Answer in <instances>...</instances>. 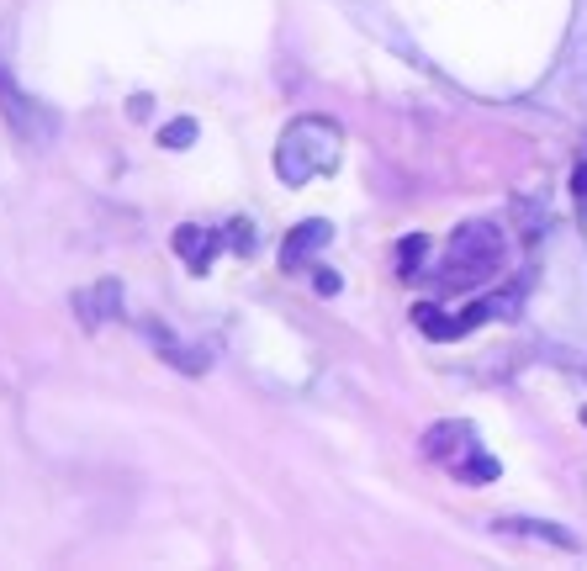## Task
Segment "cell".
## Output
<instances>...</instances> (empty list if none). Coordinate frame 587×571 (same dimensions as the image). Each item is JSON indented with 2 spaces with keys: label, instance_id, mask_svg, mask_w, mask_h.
Masks as SVG:
<instances>
[{
  "label": "cell",
  "instance_id": "6da1fadb",
  "mask_svg": "<svg viewBox=\"0 0 587 571\" xmlns=\"http://www.w3.org/2000/svg\"><path fill=\"white\" fill-rule=\"evenodd\" d=\"M344 159V133L334 117H297L286 122L281 143H275V180L281 186H307L318 175H334Z\"/></svg>",
  "mask_w": 587,
  "mask_h": 571
},
{
  "label": "cell",
  "instance_id": "7a4b0ae2",
  "mask_svg": "<svg viewBox=\"0 0 587 571\" xmlns=\"http://www.w3.org/2000/svg\"><path fill=\"white\" fill-rule=\"evenodd\" d=\"M424 455L434 460V466H445L455 471L466 487H487V482H498V460H492L482 450V439H476V429L466 418H450V423H434V429L424 434Z\"/></svg>",
  "mask_w": 587,
  "mask_h": 571
},
{
  "label": "cell",
  "instance_id": "3957f363",
  "mask_svg": "<svg viewBox=\"0 0 587 571\" xmlns=\"http://www.w3.org/2000/svg\"><path fill=\"white\" fill-rule=\"evenodd\" d=\"M503 265V233L492 223H466L455 228L445 249V281H482Z\"/></svg>",
  "mask_w": 587,
  "mask_h": 571
},
{
  "label": "cell",
  "instance_id": "277c9868",
  "mask_svg": "<svg viewBox=\"0 0 587 571\" xmlns=\"http://www.w3.org/2000/svg\"><path fill=\"white\" fill-rule=\"evenodd\" d=\"M0 112H6L11 133H22L27 143H48L53 138V112H43L32 96H22V90L11 85L6 69H0Z\"/></svg>",
  "mask_w": 587,
  "mask_h": 571
},
{
  "label": "cell",
  "instance_id": "5b68a950",
  "mask_svg": "<svg viewBox=\"0 0 587 571\" xmlns=\"http://www.w3.org/2000/svg\"><path fill=\"white\" fill-rule=\"evenodd\" d=\"M217 249H223V238H217L212 228H201V223L175 228V254L191 265V275H207L212 260H217Z\"/></svg>",
  "mask_w": 587,
  "mask_h": 571
},
{
  "label": "cell",
  "instance_id": "8992f818",
  "mask_svg": "<svg viewBox=\"0 0 587 571\" xmlns=\"http://www.w3.org/2000/svg\"><path fill=\"white\" fill-rule=\"evenodd\" d=\"M75 312H80V323H85V328L112 323L117 312H122V286H117V281H96V286L75 291Z\"/></svg>",
  "mask_w": 587,
  "mask_h": 571
},
{
  "label": "cell",
  "instance_id": "52a82bcc",
  "mask_svg": "<svg viewBox=\"0 0 587 571\" xmlns=\"http://www.w3.org/2000/svg\"><path fill=\"white\" fill-rule=\"evenodd\" d=\"M328 238H334V228H328L323 217H307V223H297V228H291V238L281 244V265H286V270H302V265L328 244Z\"/></svg>",
  "mask_w": 587,
  "mask_h": 571
},
{
  "label": "cell",
  "instance_id": "ba28073f",
  "mask_svg": "<svg viewBox=\"0 0 587 571\" xmlns=\"http://www.w3.org/2000/svg\"><path fill=\"white\" fill-rule=\"evenodd\" d=\"M143 334H149V339H159L164 360H170V365H180V371H207V360H201V355H191L186 344H175V339H170V328H164V323H143Z\"/></svg>",
  "mask_w": 587,
  "mask_h": 571
},
{
  "label": "cell",
  "instance_id": "9c48e42d",
  "mask_svg": "<svg viewBox=\"0 0 587 571\" xmlns=\"http://www.w3.org/2000/svg\"><path fill=\"white\" fill-rule=\"evenodd\" d=\"M413 323L424 328L429 339H461V318H439V307H429V302L413 307Z\"/></svg>",
  "mask_w": 587,
  "mask_h": 571
},
{
  "label": "cell",
  "instance_id": "30bf717a",
  "mask_svg": "<svg viewBox=\"0 0 587 571\" xmlns=\"http://www.w3.org/2000/svg\"><path fill=\"white\" fill-rule=\"evenodd\" d=\"M503 529H508V534H535V540L561 545V550H577L572 534H566V529H550V524H540V519H503Z\"/></svg>",
  "mask_w": 587,
  "mask_h": 571
},
{
  "label": "cell",
  "instance_id": "8fae6325",
  "mask_svg": "<svg viewBox=\"0 0 587 571\" xmlns=\"http://www.w3.org/2000/svg\"><path fill=\"white\" fill-rule=\"evenodd\" d=\"M159 143H164V149H191V143H196V122H191V117H175V122L159 133Z\"/></svg>",
  "mask_w": 587,
  "mask_h": 571
},
{
  "label": "cell",
  "instance_id": "7c38bea8",
  "mask_svg": "<svg viewBox=\"0 0 587 571\" xmlns=\"http://www.w3.org/2000/svg\"><path fill=\"white\" fill-rule=\"evenodd\" d=\"M424 249H429V238H408V244L397 249V265H402V275H418V260H424Z\"/></svg>",
  "mask_w": 587,
  "mask_h": 571
},
{
  "label": "cell",
  "instance_id": "4fadbf2b",
  "mask_svg": "<svg viewBox=\"0 0 587 571\" xmlns=\"http://www.w3.org/2000/svg\"><path fill=\"white\" fill-rule=\"evenodd\" d=\"M313 286L323 291V297H339V275H334V270H323V265H318V275H313Z\"/></svg>",
  "mask_w": 587,
  "mask_h": 571
},
{
  "label": "cell",
  "instance_id": "5bb4252c",
  "mask_svg": "<svg viewBox=\"0 0 587 571\" xmlns=\"http://www.w3.org/2000/svg\"><path fill=\"white\" fill-rule=\"evenodd\" d=\"M572 191H577V201H582V207H587V164H582V170L572 175Z\"/></svg>",
  "mask_w": 587,
  "mask_h": 571
},
{
  "label": "cell",
  "instance_id": "9a60e30c",
  "mask_svg": "<svg viewBox=\"0 0 587 571\" xmlns=\"http://www.w3.org/2000/svg\"><path fill=\"white\" fill-rule=\"evenodd\" d=\"M582 423H587V413H582Z\"/></svg>",
  "mask_w": 587,
  "mask_h": 571
}]
</instances>
